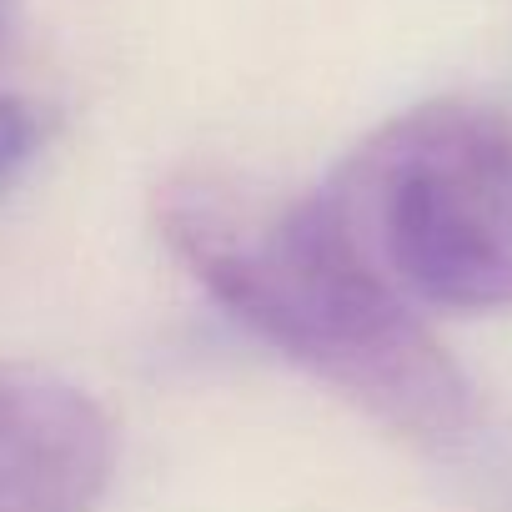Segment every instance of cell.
<instances>
[{
  "label": "cell",
  "mask_w": 512,
  "mask_h": 512,
  "mask_svg": "<svg viewBox=\"0 0 512 512\" xmlns=\"http://www.w3.org/2000/svg\"><path fill=\"white\" fill-rule=\"evenodd\" d=\"M161 236L206 297L402 437L457 442L472 427V387L422 312L322 191L262 206L211 181L161 196Z\"/></svg>",
  "instance_id": "1"
},
{
  "label": "cell",
  "mask_w": 512,
  "mask_h": 512,
  "mask_svg": "<svg viewBox=\"0 0 512 512\" xmlns=\"http://www.w3.org/2000/svg\"><path fill=\"white\" fill-rule=\"evenodd\" d=\"M372 267L437 312L512 307V121L422 101L382 121L327 181Z\"/></svg>",
  "instance_id": "2"
},
{
  "label": "cell",
  "mask_w": 512,
  "mask_h": 512,
  "mask_svg": "<svg viewBox=\"0 0 512 512\" xmlns=\"http://www.w3.org/2000/svg\"><path fill=\"white\" fill-rule=\"evenodd\" d=\"M111 472L116 427L86 387L0 362V512H96Z\"/></svg>",
  "instance_id": "3"
},
{
  "label": "cell",
  "mask_w": 512,
  "mask_h": 512,
  "mask_svg": "<svg viewBox=\"0 0 512 512\" xmlns=\"http://www.w3.org/2000/svg\"><path fill=\"white\" fill-rule=\"evenodd\" d=\"M46 131H51V121L36 101H26L16 91H0V196L36 166Z\"/></svg>",
  "instance_id": "4"
},
{
  "label": "cell",
  "mask_w": 512,
  "mask_h": 512,
  "mask_svg": "<svg viewBox=\"0 0 512 512\" xmlns=\"http://www.w3.org/2000/svg\"><path fill=\"white\" fill-rule=\"evenodd\" d=\"M16 11H21L16 0H0V46H6V41H11V31H16Z\"/></svg>",
  "instance_id": "5"
}]
</instances>
